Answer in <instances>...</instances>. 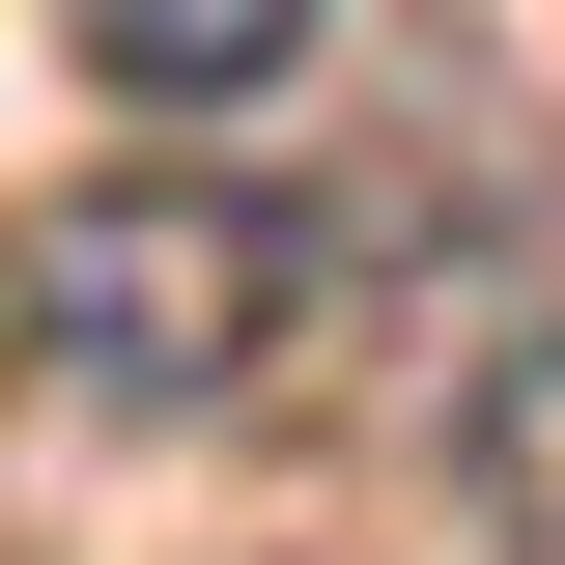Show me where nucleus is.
Wrapping results in <instances>:
<instances>
[{"mask_svg": "<svg viewBox=\"0 0 565 565\" xmlns=\"http://www.w3.org/2000/svg\"><path fill=\"white\" fill-rule=\"evenodd\" d=\"M0 282H29V340H57L85 396H226V367L282 340V282H311V255H282L255 199H199V170H114V199H29Z\"/></svg>", "mask_w": 565, "mask_h": 565, "instance_id": "obj_1", "label": "nucleus"}, {"mask_svg": "<svg viewBox=\"0 0 565 565\" xmlns=\"http://www.w3.org/2000/svg\"><path fill=\"white\" fill-rule=\"evenodd\" d=\"M311 29H340V0H85V85H141V114H255Z\"/></svg>", "mask_w": 565, "mask_h": 565, "instance_id": "obj_2", "label": "nucleus"}]
</instances>
